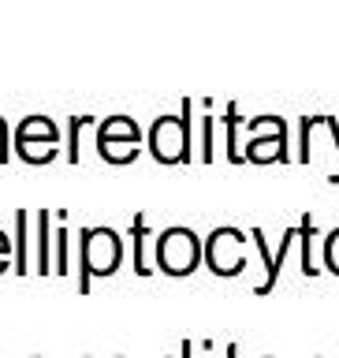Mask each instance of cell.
Listing matches in <instances>:
<instances>
[{
	"mask_svg": "<svg viewBox=\"0 0 339 358\" xmlns=\"http://www.w3.org/2000/svg\"><path fill=\"white\" fill-rule=\"evenodd\" d=\"M123 257H127V246H123V235L116 228H105V224L78 228V295H89L94 280L116 276Z\"/></svg>",
	"mask_w": 339,
	"mask_h": 358,
	"instance_id": "6da1fadb",
	"label": "cell"
},
{
	"mask_svg": "<svg viewBox=\"0 0 339 358\" xmlns=\"http://www.w3.org/2000/svg\"><path fill=\"white\" fill-rule=\"evenodd\" d=\"M145 150L157 164H190L194 161V101L183 97L179 116H157L145 131Z\"/></svg>",
	"mask_w": 339,
	"mask_h": 358,
	"instance_id": "7a4b0ae2",
	"label": "cell"
},
{
	"mask_svg": "<svg viewBox=\"0 0 339 358\" xmlns=\"http://www.w3.org/2000/svg\"><path fill=\"white\" fill-rule=\"evenodd\" d=\"M153 268L164 276L183 280L201 268V235L187 224H172V228L153 235Z\"/></svg>",
	"mask_w": 339,
	"mask_h": 358,
	"instance_id": "3957f363",
	"label": "cell"
},
{
	"mask_svg": "<svg viewBox=\"0 0 339 358\" xmlns=\"http://www.w3.org/2000/svg\"><path fill=\"white\" fill-rule=\"evenodd\" d=\"M60 123L34 112V116H22L15 127V157L22 164H52L60 157Z\"/></svg>",
	"mask_w": 339,
	"mask_h": 358,
	"instance_id": "277c9868",
	"label": "cell"
},
{
	"mask_svg": "<svg viewBox=\"0 0 339 358\" xmlns=\"http://www.w3.org/2000/svg\"><path fill=\"white\" fill-rule=\"evenodd\" d=\"M142 142H145V134L138 127V120L123 116V112L105 116L97 123V157L105 164H131V161H138Z\"/></svg>",
	"mask_w": 339,
	"mask_h": 358,
	"instance_id": "5b68a950",
	"label": "cell"
},
{
	"mask_svg": "<svg viewBox=\"0 0 339 358\" xmlns=\"http://www.w3.org/2000/svg\"><path fill=\"white\" fill-rule=\"evenodd\" d=\"M201 265L212 276H239L246 268V231L220 224L201 239Z\"/></svg>",
	"mask_w": 339,
	"mask_h": 358,
	"instance_id": "8992f818",
	"label": "cell"
},
{
	"mask_svg": "<svg viewBox=\"0 0 339 358\" xmlns=\"http://www.w3.org/2000/svg\"><path fill=\"white\" fill-rule=\"evenodd\" d=\"M250 131V142L243 145V161L250 164H273V161H291V145H287V120L284 116H254L243 120Z\"/></svg>",
	"mask_w": 339,
	"mask_h": 358,
	"instance_id": "52a82bcc",
	"label": "cell"
},
{
	"mask_svg": "<svg viewBox=\"0 0 339 358\" xmlns=\"http://www.w3.org/2000/svg\"><path fill=\"white\" fill-rule=\"evenodd\" d=\"M34 224V265L30 273L52 276V209H38L30 217Z\"/></svg>",
	"mask_w": 339,
	"mask_h": 358,
	"instance_id": "ba28073f",
	"label": "cell"
},
{
	"mask_svg": "<svg viewBox=\"0 0 339 358\" xmlns=\"http://www.w3.org/2000/svg\"><path fill=\"white\" fill-rule=\"evenodd\" d=\"M127 235L134 239V273L138 276H153L157 268H153V257L145 254V246H150V224H145V213H134V220H131V228H127Z\"/></svg>",
	"mask_w": 339,
	"mask_h": 358,
	"instance_id": "9c48e42d",
	"label": "cell"
},
{
	"mask_svg": "<svg viewBox=\"0 0 339 358\" xmlns=\"http://www.w3.org/2000/svg\"><path fill=\"white\" fill-rule=\"evenodd\" d=\"M30 209L15 213V273L27 276L30 273Z\"/></svg>",
	"mask_w": 339,
	"mask_h": 358,
	"instance_id": "30bf717a",
	"label": "cell"
},
{
	"mask_svg": "<svg viewBox=\"0 0 339 358\" xmlns=\"http://www.w3.org/2000/svg\"><path fill=\"white\" fill-rule=\"evenodd\" d=\"M250 239H254V250L261 254V265H265V280H261V284H257L254 291H257V295H268V291L276 287V280H280V265H276L273 250H268V243H265V231H261V228H254V231H250Z\"/></svg>",
	"mask_w": 339,
	"mask_h": 358,
	"instance_id": "8fae6325",
	"label": "cell"
},
{
	"mask_svg": "<svg viewBox=\"0 0 339 358\" xmlns=\"http://www.w3.org/2000/svg\"><path fill=\"white\" fill-rule=\"evenodd\" d=\"M298 243H302V276H317L321 268L313 265V239H317V220H313V213L298 220Z\"/></svg>",
	"mask_w": 339,
	"mask_h": 358,
	"instance_id": "7c38bea8",
	"label": "cell"
},
{
	"mask_svg": "<svg viewBox=\"0 0 339 358\" xmlns=\"http://www.w3.org/2000/svg\"><path fill=\"white\" fill-rule=\"evenodd\" d=\"M52 273L56 276L71 273V231H67L64 224L52 231Z\"/></svg>",
	"mask_w": 339,
	"mask_h": 358,
	"instance_id": "4fadbf2b",
	"label": "cell"
},
{
	"mask_svg": "<svg viewBox=\"0 0 339 358\" xmlns=\"http://www.w3.org/2000/svg\"><path fill=\"white\" fill-rule=\"evenodd\" d=\"M239 127H243V116H239V105L224 108V134H228V161L231 164H243V150H239Z\"/></svg>",
	"mask_w": 339,
	"mask_h": 358,
	"instance_id": "5bb4252c",
	"label": "cell"
},
{
	"mask_svg": "<svg viewBox=\"0 0 339 358\" xmlns=\"http://www.w3.org/2000/svg\"><path fill=\"white\" fill-rule=\"evenodd\" d=\"M97 123V116H71L67 120V150H64V157H67V164H78V134H82L86 127H94Z\"/></svg>",
	"mask_w": 339,
	"mask_h": 358,
	"instance_id": "9a60e30c",
	"label": "cell"
},
{
	"mask_svg": "<svg viewBox=\"0 0 339 358\" xmlns=\"http://www.w3.org/2000/svg\"><path fill=\"white\" fill-rule=\"evenodd\" d=\"M321 262H324V268H321V273H332V276H339V228H332L329 235H324Z\"/></svg>",
	"mask_w": 339,
	"mask_h": 358,
	"instance_id": "2e32d148",
	"label": "cell"
},
{
	"mask_svg": "<svg viewBox=\"0 0 339 358\" xmlns=\"http://www.w3.org/2000/svg\"><path fill=\"white\" fill-rule=\"evenodd\" d=\"M212 127H217V116H201V164H212Z\"/></svg>",
	"mask_w": 339,
	"mask_h": 358,
	"instance_id": "e0dca14e",
	"label": "cell"
},
{
	"mask_svg": "<svg viewBox=\"0 0 339 358\" xmlns=\"http://www.w3.org/2000/svg\"><path fill=\"white\" fill-rule=\"evenodd\" d=\"M11 250H15V243H11L8 231L0 228V257H11ZM8 268H11V265H0V273H8Z\"/></svg>",
	"mask_w": 339,
	"mask_h": 358,
	"instance_id": "ac0fdd59",
	"label": "cell"
},
{
	"mask_svg": "<svg viewBox=\"0 0 339 358\" xmlns=\"http://www.w3.org/2000/svg\"><path fill=\"white\" fill-rule=\"evenodd\" d=\"M179 358H194V343L183 340V347H179Z\"/></svg>",
	"mask_w": 339,
	"mask_h": 358,
	"instance_id": "d6986e66",
	"label": "cell"
},
{
	"mask_svg": "<svg viewBox=\"0 0 339 358\" xmlns=\"http://www.w3.org/2000/svg\"><path fill=\"white\" fill-rule=\"evenodd\" d=\"M224 358H239V347H235V343H228V351H224Z\"/></svg>",
	"mask_w": 339,
	"mask_h": 358,
	"instance_id": "ffe728a7",
	"label": "cell"
},
{
	"mask_svg": "<svg viewBox=\"0 0 339 358\" xmlns=\"http://www.w3.org/2000/svg\"><path fill=\"white\" fill-rule=\"evenodd\" d=\"M116 358H123V355H116Z\"/></svg>",
	"mask_w": 339,
	"mask_h": 358,
	"instance_id": "44dd1931",
	"label": "cell"
},
{
	"mask_svg": "<svg viewBox=\"0 0 339 358\" xmlns=\"http://www.w3.org/2000/svg\"><path fill=\"white\" fill-rule=\"evenodd\" d=\"M34 358H38V355H34Z\"/></svg>",
	"mask_w": 339,
	"mask_h": 358,
	"instance_id": "7402d4cb",
	"label": "cell"
}]
</instances>
